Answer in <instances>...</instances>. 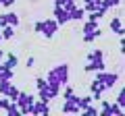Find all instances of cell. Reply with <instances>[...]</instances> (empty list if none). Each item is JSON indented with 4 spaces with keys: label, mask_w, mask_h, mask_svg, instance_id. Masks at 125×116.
<instances>
[{
    "label": "cell",
    "mask_w": 125,
    "mask_h": 116,
    "mask_svg": "<svg viewBox=\"0 0 125 116\" xmlns=\"http://www.w3.org/2000/svg\"><path fill=\"white\" fill-rule=\"evenodd\" d=\"M46 81L48 83H56V85H67L69 83V64L62 62V64H56V66H52L48 71V75H46Z\"/></svg>",
    "instance_id": "obj_1"
},
{
    "label": "cell",
    "mask_w": 125,
    "mask_h": 116,
    "mask_svg": "<svg viewBox=\"0 0 125 116\" xmlns=\"http://www.w3.org/2000/svg\"><path fill=\"white\" fill-rule=\"evenodd\" d=\"M15 102L19 104L21 114H31V106H33V102H36V95L25 93V91H19V95H17V99H15Z\"/></svg>",
    "instance_id": "obj_2"
},
{
    "label": "cell",
    "mask_w": 125,
    "mask_h": 116,
    "mask_svg": "<svg viewBox=\"0 0 125 116\" xmlns=\"http://www.w3.org/2000/svg\"><path fill=\"white\" fill-rule=\"evenodd\" d=\"M96 81H100V83L108 89H113L117 85V81H119V73H106V71H96Z\"/></svg>",
    "instance_id": "obj_3"
},
{
    "label": "cell",
    "mask_w": 125,
    "mask_h": 116,
    "mask_svg": "<svg viewBox=\"0 0 125 116\" xmlns=\"http://www.w3.org/2000/svg\"><path fill=\"white\" fill-rule=\"evenodd\" d=\"M19 87L13 83V81H0V95H4V98H9V99H17V95H19Z\"/></svg>",
    "instance_id": "obj_4"
},
{
    "label": "cell",
    "mask_w": 125,
    "mask_h": 116,
    "mask_svg": "<svg viewBox=\"0 0 125 116\" xmlns=\"http://www.w3.org/2000/svg\"><path fill=\"white\" fill-rule=\"evenodd\" d=\"M58 27L61 25L56 23V19H42V31L40 33L50 40V37H54V33L58 31Z\"/></svg>",
    "instance_id": "obj_5"
},
{
    "label": "cell",
    "mask_w": 125,
    "mask_h": 116,
    "mask_svg": "<svg viewBox=\"0 0 125 116\" xmlns=\"http://www.w3.org/2000/svg\"><path fill=\"white\" fill-rule=\"evenodd\" d=\"M61 110L65 112V114H79L81 108H79V104H77V95L65 99V102H62V106H61Z\"/></svg>",
    "instance_id": "obj_6"
},
{
    "label": "cell",
    "mask_w": 125,
    "mask_h": 116,
    "mask_svg": "<svg viewBox=\"0 0 125 116\" xmlns=\"http://www.w3.org/2000/svg\"><path fill=\"white\" fill-rule=\"evenodd\" d=\"M31 114H33V116H48V114H50V106H48V102L36 99V102H33V106H31Z\"/></svg>",
    "instance_id": "obj_7"
},
{
    "label": "cell",
    "mask_w": 125,
    "mask_h": 116,
    "mask_svg": "<svg viewBox=\"0 0 125 116\" xmlns=\"http://www.w3.org/2000/svg\"><path fill=\"white\" fill-rule=\"evenodd\" d=\"M104 91H106V87H104L102 83H100V81H96L94 79L92 83H90V93H92V98H94V102H96V99H100L104 95Z\"/></svg>",
    "instance_id": "obj_8"
},
{
    "label": "cell",
    "mask_w": 125,
    "mask_h": 116,
    "mask_svg": "<svg viewBox=\"0 0 125 116\" xmlns=\"http://www.w3.org/2000/svg\"><path fill=\"white\" fill-rule=\"evenodd\" d=\"M106 68V64H104V58H100V60H88V64L83 66L85 73H96V71H104Z\"/></svg>",
    "instance_id": "obj_9"
},
{
    "label": "cell",
    "mask_w": 125,
    "mask_h": 116,
    "mask_svg": "<svg viewBox=\"0 0 125 116\" xmlns=\"http://www.w3.org/2000/svg\"><path fill=\"white\" fill-rule=\"evenodd\" d=\"M54 19H56L58 25H65L69 23V10L62 8V6H54Z\"/></svg>",
    "instance_id": "obj_10"
},
{
    "label": "cell",
    "mask_w": 125,
    "mask_h": 116,
    "mask_svg": "<svg viewBox=\"0 0 125 116\" xmlns=\"http://www.w3.org/2000/svg\"><path fill=\"white\" fill-rule=\"evenodd\" d=\"M85 19V10L83 6H73V8H69V21H83Z\"/></svg>",
    "instance_id": "obj_11"
},
{
    "label": "cell",
    "mask_w": 125,
    "mask_h": 116,
    "mask_svg": "<svg viewBox=\"0 0 125 116\" xmlns=\"http://www.w3.org/2000/svg\"><path fill=\"white\" fill-rule=\"evenodd\" d=\"M17 64H19V58H17V54H13V52L4 54V58H2V66H4V68H15Z\"/></svg>",
    "instance_id": "obj_12"
},
{
    "label": "cell",
    "mask_w": 125,
    "mask_h": 116,
    "mask_svg": "<svg viewBox=\"0 0 125 116\" xmlns=\"http://www.w3.org/2000/svg\"><path fill=\"white\" fill-rule=\"evenodd\" d=\"M111 31L113 33H117L119 37H123V21H121V17H113L111 19Z\"/></svg>",
    "instance_id": "obj_13"
},
{
    "label": "cell",
    "mask_w": 125,
    "mask_h": 116,
    "mask_svg": "<svg viewBox=\"0 0 125 116\" xmlns=\"http://www.w3.org/2000/svg\"><path fill=\"white\" fill-rule=\"evenodd\" d=\"M4 114H6V116H21V110H19V104L10 99V102H9V106L4 108Z\"/></svg>",
    "instance_id": "obj_14"
},
{
    "label": "cell",
    "mask_w": 125,
    "mask_h": 116,
    "mask_svg": "<svg viewBox=\"0 0 125 116\" xmlns=\"http://www.w3.org/2000/svg\"><path fill=\"white\" fill-rule=\"evenodd\" d=\"M0 33H2V40H13L15 37V27L4 25V27H0Z\"/></svg>",
    "instance_id": "obj_15"
},
{
    "label": "cell",
    "mask_w": 125,
    "mask_h": 116,
    "mask_svg": "<svg viewBox=\"0 0 125 116\" xmlns=\"http://www.w3.org/2000/svg\"><path fill=\"white\" fill-rule=\"evenodd\" d=\"M100 35H102V29L98 27V29H96V31H92V33H83V41H85V44H92V41H96Z\"/></svg>",
    "instance_id": "obj_16"
},
{
    "label": "cell",
    "mask_w": 125,
    "mask_h": 116,
    "mask_svg": "<svg viewBox=\"0 0 125 116\" xmlns=\"http://www.w3.org/2000/svg\"><path fill=\"white\" fill-rule=\"evenodd\" d=\"M4 15H6V25H13V27H17L19 23H21L19 15H17V13H13V10H10V13H4Z\"/></svg>",
    "instance_id": "obj_17"
},
{
    "label": "cell",
    "mask_w": 125,
    "mask_h": 116,
    "mask_svg": "<svg viewBox=\"0 0 125 116\" xmlns=\"http://www.w3.org/2000/svg\"><path fill=\"white\" fill-rule=\"evenodd\" d=\"M96 29H98V21H90V19L83 23V27H81L83 33H92V31H96Z\"/></svg>",
    "instance_id": "obj_18"
},
{
    "label": "cell",
    "mask_w": 125,
    "mask_h": 116,
    "mask_svg": "<svg viewBox=\"0 0 125 116\" xmlns=\"http://www.w3.org/2000/svg\"><path fill=\"white\" fill-rule=\"evenodd\" d=\"M15 79V68H2L0 71V81H13Z\"/></svg>",
    "instance_id": "obj_19"
},
{
    "label": "cell",
    "mask_w": 125,
    "mask_h": 116,
    "mask_svg": "<svg viewBox=\"0 0 125 116\" xmlns=\"http://www.w3.org/2000/svg\"><path fill=\"white\" fill-rule=\"evenodd\" d=\"M77 2L75 0H54V6H62V8H73V6H75Z\"/></svg>",
    "instance_id": "obj_20"
},
{
    "label": "cell",
    "mask_w": 125,
    "mask_h": 116,
    "mask_svg": "<svg viewBox=\"0 0 125 116\" xmlns=\"http://www.w3.org/2000/svg\"><path fill=\"white\" fill-rule=\"evenodd\" d=\"M77 104H79V108L83 110V108H88L90 104H94V98H92V95H83V98H77Z\"/></svg>",
    "instance_id": "obj_21"
},
{
    "label": "cell",
    "mask_w": 125,
    "mask_h": 116,
    "mask_svg": "<svg viewBox=\"0 0 125 116\" xmlns=\"http://www.w3.org/2000/svg\"><path fill=\"white\" fill-rule=\"evenodd\" d=\"M65 89H62V99H69V98H73L75 95V89H73L71 85H62Z\"/></svg>",
    "instance_id": "obj_22"
},
{
    "label": "cell",
    "mask_w": 125,
    "mask_h": 116,
    "mask_svg": "<svg viewBox=\"0 0 125 116\" xmlns=\"http://www.w3.org/2000/svg\"><path fill=\"white\" fill-rule=\"evenodd\" d=\"M121 4V2H119V0H100V6H102V8H113V6H119Z\"/></svg>",
    "instance_id": "obj_23"
},
{
    "label": "cell",
    "mask_w": 125,
    "mask_h": 116,
    "mask_svg": "<svg viewBox=\"0 0 125 116\" xmlns=\"http://www.w3.org/2000/svg\"><path fill=\"white\" fill-rule=\"evenodd\" d=\"M100 58H104L102 50H92V52L88 54V60H100Z\"/></svg>",
    "instance_id": "obj_24"
},
{
    "label": "cell",
    "mask_w": 125,
    "mask_h": 116,
    "mask_svg": "<svg viewBox=\"0 0 125 116\" xmlns=\"http://www.w3.org/2000/svg\"><path fill=\"white\" fill-rule=\"evenodd\" d=\"M81 112H83V114H88V116H98V108L94 106V104H90V106H88V108H83Z\"/></svg>",
    "instance_id": "obj_25"
},
{
    "label": "cell",
    "mask_w": 125,
    "mask_h": 116,
    "mask_svg": "<svg viewBox=\"0 0 125 116\" xmlns=\"http://www.w3.org/2000/svg\"><path fill=\"white\" fill-rule=\"evenodd\" d=\"M115 104H119L121 108L125 106V95H123V91H121V89H119V93H117V99H115Z\"/></svg>",
    "instance_id": "obj_26"
},
{
    "label": "cell",
    "mask_w": 125,
    "mask_h": 116,
    "mask_svg": "<svg viewBox=\"0 0 125 116\" xmlns=\"http://www.w3.org/2000/svg\"><path fill=\"white\" fill-rule=\"evenodd\" d=\"M36 87H38V89L46 87V77H38V79H36Z\"/></svg>",
    "instance_id": "obj_27"
},
{
    "label": "cell",
    "mask_w": 125,
    "mask_h": 116,
    "mask_svg": "<svg viewBox=\"0 0 125 116\" xmlns=\"http://www.w3.org/2000/svg\"><path fill=\"white\" fill-rule=\"evenodd\" d=\"M9 102H10V99H9V98H4V95L0 98V112H4V108L9 106Z\"/></svg>",
    "instance_id": "obj_28"
},
{
    "label": "cell",
    "mask_w": 125,
    "mask_h": 116,
    "mask_svg": "<svg viewBox=\"0 0 125 116\" xmlns=\"http://www.w3.org/2000/svg\"><path fill=\"white\" fill-rule=\"evenodd\" d=\"M33 64H36V58H33V56H27V60H25V66H27V68H33Z\"/></svg>",
    "instance_id": "obj_29"
},
{
    "label": "cell",
    "mask_w": 125,
    "mask_h": 116,
    "mask_svg": "<svg viewBox=\"0 0 125 116\" xmlns=\"http://www.w3.org/2000/svg\"><path fill=\"white\" fill-rule=\"evenodd\" d=\"M0 4H2V6H6V8H13L15 0H0Z\"/></svg>",
    "instance_id": "obj_30"
},
{
    "label": "cell",
    "mask_w": 125,
    "mask_h": 116,
    "mask_svg": "<svg viewBox=\"0 0 125 116\" xmlns=\"http://www.w3.org/2000/svg\"><path fill=\"white\" fill-rule=\"evenodd\" d=\"M33 31H36V33L42 31V21H36V23H33Z\"/></svg>",
    "instance_id": "obj_31"
},
{
    "label": "cell",
    "mask_w": 125,
    "mask_h": 116,
    "mask_svg": "<svg viewBox=\"0 0 125 116\" xmlns=\"http://www.w3.org/2000/svg\"><path fill=\"white\" fill-rule=\"evenodd\" d=\"M4 25H6V15L2 13V15H0V27H4Z\"/></svg>",
    "instance_id": "obj_32"
},
{
    "label": "cell",
    "mask_w": 125,
    "mask_h": 116,
    "mask_svg": "<svg viewBox=\"0 0 125 116\" xmlns=\"http://www.w3.org/2000/svg\"><path fill=\"white\" fill-rule=\"evenodd\" d=\"M4 54H6L4 50H0V62H2V58H4Z\"/></svg>",
    "instance_id": "obj_33"
},
{
    "label": "cell",
    "mask_w": 125,
    "mask_h": 116,
    "mask_svg": "<svg viewBox=\"0 0 125 116\" xmlns=\"http://www.w3.org/2000/svg\"><path fill=\"white\" fill-rule=\"evenodd\" d=\"M2 68H4V66H2V62H0V71H2Z\"/></svg>",
    "instance_id": "obj_34"
},
{
    "label": "cell",
    "mask_w": 125,
    "mask_h": 116,
    "mask_svg": "<svg viewBox=\"0 0 125 116\" xmlns=\"http://www.w3.org/2000/svg\"><path fill=\"white\" fill-rule=\"evenodd\" d=\"M0 41H2V33H0Z\"/></svg>",
    "instance_id": "obj_35"
},
{
    "label": "cell",
    "mask_w": 125,
    "mask_h": 116,
    "mask_svg": "<svg viewBox=\"0 0 125 116\" xmlns=\"http://www.w3.org/2000/svg\"><path fill=\"white\" fill-rule=\"evenodd\" d=\"M119 2H121V0H119Z\"/></svg>",
    "instance_id": "obj_36"
}]
</instances>
